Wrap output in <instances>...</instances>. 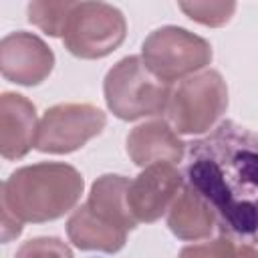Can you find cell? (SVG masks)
<instances>
[{"label":"cell","mask_w":258,"mask_h":258,"mask_svg":"<svg viewBox=\"0 0 258 258\" xmlns=\"http://www.w3.org/2000/svg\"><path fill=\"white\" fill-rule=\"evenodd\" d=\"M187 179L212 206L224 234L258 248V133L220 123L189 143Z\"/></svg>","instance_id":"1"},{"label":"cell","mask_w":258,"mask_h":258,"mask_svg":"<svg viewBox=\"0 0 258 258\" xmlns=\"http://www.w3.org/2000/svg\"><path fill=\"white\" fill-rule=\"evenodd\" d=\"M83 177L69 163H34L10 173L2 183V208L20 222H50L75 208Z\"/></svg>","instance_id":"2"},{"label":"cell","mask_w":258,"mask_h":258,"mask_svg":"<svg viewBox=\"0 0 258 258\" xmlns=\"http://www.w3.org/2000/svg\"><path fill=\"white\" fill-rule=\"evenodd\" d=\"M107 107L123 121L167 113L171 85L157 79L141 56H125L105 77Z\"/></svg>","instance_id":"3"},{"label":"cell","mask_w":258,"mask_h":258,"mask_svg":"<svg viewBox=\"0 0 258 258\" xmlns=\"http://www.w3.org/2000/svg\"><path fill=\"white\" fill-rule=\"evenodd\" d=\"M228 107V89L218 71H204L183 79L173 89L167 117L177 133L210 131Z\"/></svg>","instance_id":"4"},{"label":"cell","mask_w":258,"mask_h":258,"mask_svg":"<svg viewBox=\"0 0 258 258\" xmlns=\"http://www.w3.org/2000/svg\"><path fill=\"white\" fill-rule=\"evenodd\" d=\"M141 58L157 79L171 85L210 64L212 46L185 28L161 26L143 40Z\"/></svg>","instance_id":"5"},{"label":"cell","mask_w":258,"mask_h":258,"mask_svg":"<svg viewBox=\"0 0 258 258\" xmlns=\"http://www.w3.org/2000/svg\"><path fill=\"white\" fill-rule=\"evenodd\" d=\"M127 22L121 10L105 2H75L62 42L79 58H103L121 46Z\"/></svg>","instance_id":"6"},{"label":"cell","mask_w":258,"mask_h":258,"mask_svg":"<svg viewBox=\"0 0 258 258\" xmlns=\"http://www.w3.org/2000/svg\"><path fill=\"white\" fill-rule=\"evenodd\" d=\"M107 123L105 113L89 103H60L44 111L38 123L36 149L44 153H71L99 135Z\"/></svg>","instance_id":"7"},{"label":"cell","mask_w":258,"mask_h":258,"mask_svg":"<svg viewBox=\"0 0 258 258\" xmlns=\"http://www.w3.org/2000/svg\"><path fill=\"white\" fill-rule=\"evenodd\" d=\"M181 173L173 163H155L145 167L127 189V206L135 222H155L169 212L181 191Z\"/></svg>","instance_id":"8"},{"label":"cell","mask_w":258,"mask_h":258,"mask_svg":"<svg viewBox=\"0 0 258 258\" xmlns=\"http://www.w3.org/2000/svg\"><path fill=\"white\" fill-rule=\"evenodd\" d=\"M54 67V54L48 44L32 32H12L0 42V71L4 79L32 87L40 85Z\"/></svg>","instance_id":"9"},{"label":"cell","mask_w":258,"mask_h":258,"mask_svg":"<svg viewBox=\"0 0 258 258\" xmlns=\"http://www.w3.org/2000/svg\"><path fill=\"white\" fill-rule=\"evenodd\" d=\"M34 105L18 95L4 93L0 97V153L6 159L24 157L34 145L38 135Z\"/></svg>","instance_id":"10"},{"label":"cell","mask_w":258,"mask_h":258,"mask_svg":"<svg viewBox=\"0 0 258 258\" xmlns=\"http://www.w3.org/2000/svg\"><path fill=\"white\" fill-rule=\"evenodd\" d=\"M185 143L161 119L147 121L127 135V153L135 165L149 167L155 163H177L183 159Z\"/></svg>","instance_id":"11"},{"label":"cell","mask_w":258,"mask_h":258,"mask_svg":"<svg viewBox=\"0 0 258 258\" xmlns=\"http://www.w3.org/2000/svg\"><path fill=\"white\" fill-rule=\"evenodd\" d=\"M216 222L212 206L191 185L181 187L167 212V226L179 240H204L214 232Z\"/></svg>","instance_id":"12"},{"label":"cell","mask_w":258,"mask_h":258,"mask_svg":"<svg viewBox=\"0 0 258 258\" xmlns=\"http://www.w3.org/2000/svg\"><path fill=\"white\" fill-rule=\"evenodd\" d=\"M129 179L123 175H101L93 185L89 200L85 206L103 222L121 228V230H133L137 226L135 218L129 212L127 206V189H129Z\"/></svg>","instance_id":"13"},{"label":"cell","mask_w":258,"mask_h":258,"mask_svg":"<svg viewBox=\"0 0 258 258\" xmlns=\"http://www.w3.org/2000/svg\"><path fill=\"white\" fill-rule=\"evenodd\" d=\"M69 240L79 250H97V252H117L125 246L127 230L115 228L99 220L85 204L73 212L67 222Z\"/></svg>","instance_id":"14"},{"label":"cell","mask_w":258,"mask_h":258,"mask_svg":"<svg viewBox=\"0 0 258 258\" xmlns=\"http://www.w3.org/2000/svg\"><path fill=\"white\" fill-rule=\"evenodd\" d=\"M75 2H30L28 20L50 36H62Z\"/></svg>","instance_id":"15"},{"label":"cell","mask_w":258,"mask_h":258,"mask_svg":"<svg viewBox=\"0 0 258 258\" xmlns=\"http://www.w3.org/2000/svg\"><path fill=\"white\" fill-rule=\"evenodd\" d=\"M179 8L200 24L222 26L232 18L236 4L234 2H181Z\"/></svg>","instance_id":"16"},{"label":"cell","mask_w":258,"mask_h":258,"mask_svg":"<svg viewBox=\"0 0 258 258\" xmlns=\"http://www.w3.org/2000/svg\"><path fill=\"white\" fill-rule=\"evenodd\" d=\"M14 258H73V252L62 240L44 236L24 242Z\"/></svg>","instance_id":"17"},{"label":"cell","mask_w":258,"mask_h":258,"mask_svg":"<svg viewBox=\"0 0 258 258\" xmlns=\"http://www.w3.org/2000/svg\"><path fill=\"white\" fill-rule=\"evenodd\" d=\"M238 246L230 238H216L204 244L185 246L179 252V258H236Z\"/></svg>","instance_id":"18"},{"label":"cell","mask_w":258,"mask_h":258,"mask_svg":"<svg viewBox=\"0 0 258 258\" xmlns=\"http://www.w3.org/2000/svg\"><path fill=\"white\" fill-rule=\"evenodd\" d=\"M236 258H258V248H254L250 244H240Z\"/></svg>","instance_id":"19"}]
</instances>
